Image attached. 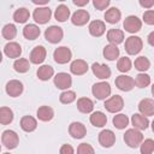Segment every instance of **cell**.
I'll list each match as a JSON object with an SVG mask.
<instances>
[{"instance_id": "1", "label": "cell", "mask_w": 154, "mask_h": 154, "mask_svg": "<svg viewBox=\"0 0 154 154\" xmlns=\"http://www.w3.org/2000/svg\"><path fill=\"white\" fill-rule=\"evenodd\" d=\"M124 141L130 148H137L143 142V135L137 129H129L124 134Z\"/></svg>"}, {"instance_id": "2", "label": "cell", "mask_w": 154, "mask_h": 154, "mask_svg": "<svg viewBox=\"0 0 154 154\" xmlns=\"http://www.w3.org/2000/svg\"><path fill=\"white\" fill-rule=\"evenodd\" d=\"M111 85L107 82H99L95 83L91 88V93L97 99V100H106L109 95H111Z\"/></svg>"}, {"instance_id": "3", "label": "cell", "mask_w": 154, "mask_h": 154, "mask_svg": "<svg viewBox=\"0 0 154 154\" xmlns=\"http://www.w3.org/2000/svg\"><path fill=\"white\" fill-rule=\"evenodd\" d=\"M142 47H143V42L142 38L138 36H129L125 40V51L130 55H135L140 53Z\"/></svg>"}, {"instance_id": "4", "label": "cell", "mask_w": 154, "mask_h": 154, "mask_svg": "<svg viewBox=\"0 0 154 154\" xmlns=\"http://www.w3.org/2000/svg\"><path fill=\"white\" fill-rule=\"evenodd\" d=\"M1 142L7 149H14L19 143V137L13 130H5L1 135Z\"/></svg>"}, {"instance_id": "5", "label": "cell", "mask_w": 154, "mask_h": 154, "mask_svg": "<svg viewBox=\"0 0 154 154\" xmlns=\"http://www.w3.org/2000/svg\"><path fill=\"white\" fill-rule=\"evenodd\" d=\"M63 36H64L63 29L57 25H51L45 31V38L51 43H59L63 40Z\"/></svg>"}, {"instance_id": "6", "label": "cell", "mask_w": 154, "mask_h": 154, "mask_svg": "<svg viewBox=\"0 0 154 154\" xmlns=\"http://www.w3.org/2000/svg\"><path fill=\"white\" fill-rule=\"evenodd\" d=\"M105 108L109 112V113H117L119 111L123 109L124 107V100L120 95H113L109 99H107L105 101Z\"/></svg>"}, {"instance_id": "7", "label": "cell", "mask_w": 154, "mask_h": 154, "mask_svg": "<svg viewBox=\"0 0 154 154\" xmlns=\"http://www.w3.org/2000/svg\"><path fill=\"white\" fill-rule=\"evenodd\" d=\"M53 58H54L55 63H58V64H66L71 60L72 53H71L70 48L61 46V47L55 48V51L53 52Z\"/></svg>"}, {"instance_id": "8", "label": "cell", "mask_w": 154, "mask_h": 154, "mask_svg": "<svg viewBox=\"0 0 154 154\" xmlns=\"http://www.w3.org/2000/svg\"><path fill=\"white\" fill-rule=\"evenodd\" d=\"M51 16H52V11L49 7H46V6L35 8L32 13L34 20L38 24H46L51 19Z\"/></svg>"}, {"instance_id": "9", "label": "cell", "mask_w": 154, "mask_h": 154, "mask_svg": "<svg viewBox=\"0 0 154 154\" xmlns=\"http://www.w3.org/2000/svg\"><path fill=\"white\" fill-rule=\"evenodd\" d=\"M123 26L124 29L128 31V32H131V34H135V32H138L142 28V20L136 17V16H129L125 18L124 23H123Z\"/></svg>"}, {"instance_id": "10", "label": "cell", "mask_w": 154, "mask_h": 154, "mask_svg": "<svg viewBox=\"0 0 154 154\" xmlns=\"http://www.w3.org/2000/svg\"><path fill=\"white\" fill-rule=\"evenodd\" d=\"M114 83H116L117 88L123 90V91H130L135 87L134 78L130 77V76H126V75H120V76L116 77Z\"/></svg>"}, {"instance_id": "11", "label": "cell", "mask_w": 154, "mask_h": 154, "mask_svg": "<svg viewBox=\"0 0 154 154\" xmlns=\"http://www.w3.org/2000/svg\"><path fill=\"white\" fill-rule=\"evenodd\" d=\"M116 142V135L112 130L105 129L99 134V143L105 147V148H109L114 144Z\"/></svg>"}, {"instance_id": "12", "label": "cell", "mask_w": 154, "mask_h": 154, "mask_svg": "<svg viewBox=\"0 0 154 154\" xmlns=\"http://www.w3.org/2000/svg\"><path fill=\"white\" fill-rule=\"evenodd\" d=\"M91 71L93 73L100 78V79H108L111 77V69L109 66H107L106 64H99V63H94L91 65Z\"/></svg>"}, {"instance_id": "13", "label": "cell", "mask_w": 154, "mask_h": 154, "mask_svg": "<svg viewBox=\"0 0 154 154\" xmlns=\"http://www.w3.org/2000/svg\"><path fill=\"white\" fill-rule=\"evenodd\" d=\"M54 84L58 89H69L72 84V78L66 72H59L54 77Z\"/></svg>"}, {"instance_id": "14", "label": "cell", "mask_w": 154, "mask_h": 154, "mask_svg": "<svg viewBox=\"0 0 154 154\" xmlns=\"http://www.w3.org/2000/svg\"><path fill=\"white\" fill-rule=\"evenodd\" d=\"M46 55H47L46 48H45L43 46H36V47H34V49L31 51L29 59H30V63L38 65V64L43 63V60L46 59Z\"/></svg>"}, {"instance_id": "15", "label": "cell", "mask_w": 154, "mask_h": 154, "mask_svg": "<svg viewBox=\"0 0 154 154\" xmlns=\"http://www.w3.org/2000/svg\"><path fill=\"white\" fill-rule=\"evenodd\" d=\"M6 93L12 97L19 96L23 93V83L18 79H11L6 84Z\"/></svg>"}, {"instance_id": "16", "label": "cell", "mask_w": 154, "mask_h": 154, "mask_svg": "<svg viewBox=\"0 0 154 154\" xmlns=\"http://www.w3.org/2000/svg\"><path fill=\"white\" fill-rule=\"evenodd\" d=\"M89 12L87 10H77L72 17H71V22L73 25H77V26H82L84 24H87L89 22Z\"/></svg>"}, {"instance_id": "17", "label": "cell", "mask_w": 154, "mask_h": 154, "mask_svg": "<svg viewBox=\"0 0 154 154\" xmlns=\"http://www.w3.org/2000/svg\"><path fill=\"white\" fill-rule=\"evenodd\" d=\"M69 134L73 138H83L87 134L85 126L79 122H72L69 126Z\"/></svg>"}, {"instance_id": "18", "label": "cell", "mask_w": 154, "mask_h": 154, "mask_svg": "<svg viewBox=\"0 0 154 154\" xmlns=\"http://www.w3.org/2000/svg\"><path fill=\"white\" fill-rule=\"evenodd\" d=\"M138 111L144 117L154 116V100L153 99H143L138 103Z\"/></svg>"}, {"instance_id": "19", "label": "cell", "mask_w": 154, "mask_h": 154, "mask_svg": "<svg viewBox=\"0 0 154 154\" xmlns=\"http://www.w3.org/2000/svg\"><path fill=\"white\" fill-rule=\"evenodd\" d=\"M89 66L87 64V61L82 60V59H76L71 63L70 65V71L76 75V76H81V75H84L87 71H88Z\"/></svg>"}, {"instance_id": "20", "label": "cell", "mask_w": 154, "mask_h": 154, "mask_svg": "<svg viewBox=\"0 0 154 154\" xmlns=\"http://www.w3.org/2000/svg\"><path fill=\"white\" fill-rule=\"evenodd\" d=\"M4 53L8 57V58H19L22 54V47L19 43L17 42H8L5 47H4Z\"/></svg>"}, {"instance_id": "21", "label": "cell", "mask_w": 154, "mask_h": 154, "mask_svg": "<svg viewBox=\"0 0 154 154\" xmlns=\"http://www.w3.org/2000/svg\"><path fill=\"white\" fill-rule=\"evenodd\" d=\"M105 31H106V25H105V23L102 20H97L96 19V20L90 22V24H89L90 35H93L95 37H100V36H102L105 34Z\"/></svg>"}, {"instance_id": "22", "label": "cell", "mask_w": 154, "mask_h": 154, "mask_svg": "<svg viewBox=\"0 0 154 154\" xmlns=\"http://www.w3.org/2000/svg\"><path fill=\"white\" fill-rule=\"evenodd\" d=\"M131 123L134 125L135 129L137 130H146L149 125V120L147 117H144L143 114L141 113H135L132 117H131Z\"/></svg>"}, {"instance_id": "23", "label": "cell", "mask_w": 154, "mask_h": 154, "mask_svg": "<svg viewBox=\"0 0 154 154\" xmlns=\"http://www.w3.org/2000/svg\"><path fill=\"white\" fill-rule=\"evenodd\" d=\"M89 120H90L91 125H94L95 128H102L107 123V116L101 111H96V112L91 113Z\"/></svg>"}, {"instance_id": "24", "label": "cell", "mask_w": 154, "mask_h": 154, "mask_svg": "<svg viewBox=\"0 0 154 154\" xmlns=\"http://www.w3.org/2000/svg\"><path fill=\"white\" fill-rule=\"evenodd\" d=\"M41 34V30L35 24H26L23 28V36L26 40H36Z\"/></svg>"}, {"instance_id": "25", "label": "cell", "mask_w": 154, "mask_h": 154, "mask_svg": "<svg viewBox=\"0 0 154 154\" xmlns=\"http://www.w3.org/2000/svg\"><path fill=\"white\" fill-rule=\"evenodd\" d=\"M107 40L111 45H119L124 41V32L119 29H109L107 31Z\"/></svg>"}, {"instance_id": "26", "label": "cell", "mask_w": 154, "mask_h": 154, "mask_svg": "<svg viewBox=\"0 0 154 154\" xmlns=\"http://www.w3.org/2000/svg\"><path fill=\"white\" fill-rule=\"evenodd\" d=\"M20 128L25 132H31V131H34L37 128V122L31 116H24L20 119Z\"/></svg>"}, {"instance_id": "27", "label": "cell", "mask_w": 154, "mask_h": 154, "mask_svg": "<svg viewBox=\"0 0 154 154\" xmlns=\"http://www.w3.org/2000/svg\"><path fill=\"white\" fill-rule=\"evenodd\" d=\"M77 108L82 113H90L94 109V102L89 97H79L77 100Z\"/></svg>"}, {"instance_id": "28", "label": "cell", "mask_w": 154, "mask_h": 154, "mask_svg": "<svg viewBox=\"0 0 154 154\" xmlns=\"http://www.w3.org/2000/svg\"><path fill=\"white\" fill-rule=\"evenodd\" d=\"M54 117V111L49 106H41L37 109V118L42 122H49Z\"/></svg>"}, {"instance_id": "29", "label": "cell", "mask_w": 154, "mask_h": 154, "mask_svg": "<svg viewBox=\"0 0 154 154\" xmlns=\"http://www.w3.org/2000/svg\"><path fill=\"white\" fill-rule=\"evenodd\" d=\"M120 17H122V13H120V11H119L117 7H111V8H108V10L106 11V13H105V19H106V22L109 23V24H116V23H118L119 19H120Z\"/></svg>"}, {"instance_id": "30", "label": "cell", "mask_w": 154, "mask_h": 154, "mask_svg": "<svg viewBox=\"0 0 154 154\" xmlns=\"http://www.w3.org/2000/svg\"><path fill=\"white\" fill-rule=\"evenodd\" d=\"M54 17H55V19L58 22H65V20H67L69 17H70V8L66 5H64V4L59 5L57 7L55 12H54Z\"/></svg>"}, {"instance_id": "31", "label": "cell", "mask_w": 154, "mask_h": 154, "mask_svg": "<svg viewBox=\"0 0 154 154\" xmlns=\"http://www.w3.org/2000/svg\"><path fill=\"white\" fill-rule=\"evenodd\" d=\"M54 75V69L51 65H42L37 70V77L41 81H48Z\"/></svg>"}, {"instance_id": "32", "label": "cell", "mask_w": 154, "mask_h": 154, "mask_svg": "<svg viewBox=\"0 0 154 154\" xmlns=\"http://www.w3.org/2000/svg\"><path fill=\"white\" fill-rule=\"evenodd\" d=\"M103 57L107 59V60H116L118 57H119V48L116 46V45H107L105 46L103 48Z\"/></svg>"}, {"instance_id": "33", "label": "cell", "mask_w": 154, "mask_h": 154, "mask_svg": "<svg viewBox=\"0 0 154 154\" xmlns=\"http://www.w3.org/2000/svg\"><path fill=\"white\" fill-rule=\"evenodd\" d=\"M13 69L19 73H25L30 69V63L25 58H19L13 63Z\"/></svg>"}, {"instance_id": "34", "label": "cell", "mask_w": 154, "mask_h": 154, "mask_svg": "<svg viewBox=\"0 0 154 154\" xmlns=\"http://www.w3.org/2000/svg\"><path fill=\"white\" fill-rule=\"evenodd\" d=\"M13 120V112L8 107H1L0 108V123L2 125H7Z\"/></svg>"}, {"instance_id": "35", "label": "cell", "mask_w": 154, "mask_h": 154, "mask_svg": "<svg viewBox=\"0 0 154 154\" xmlns=\"http://www.w3.org/2000/svg\"><path fill=\"white\" fill-rule=\"evenodd\" d=\"M29 17H30V13L25 7H20L16 10L13 13V19L17 23H25L29 19Z\"/></svg>"}, {"instance_id": "36", "label": "cell", "mask_w": 154, "mask_h": 154, "mask_svg": "<svg viewBox=\"0 0 154 154\" xmlns=\"http://www.w3.org/2000/svg\"><path fill=\"white\" fill-rule=\"evenodd\" d=\"M113 125L117 128V129H119V130H122V129H125L126 126H128V124H129V118H128V116H125V114H123V113H119V114H116L114 117H113Z\"/></svg>"}, {"instance_id": "37", "label": "cell", "mask_w": 154, "mask_h": 154, "mask_svg": "<svg viewBox=\"0 0 154 154\" xmlns=\"http://www.w3.org/2000/svg\"><path fill=\"white\" fill-rule=\"evenodd\" d=\"M135 85L138 87V88H146L150 84V76L144 73V72H141L138 73L136 77H135Z\"/></svg>"}, {"instance_id": "38", "label": "cell", "mask_w": 154, "mask_h": 154, "mask_svg": "<svg viewBox=\"0 0 154 154\" xmlns=\"http://www.w3.org/2000/svg\"><path fill=\"white\" fill-rule=\"evenodd\" d=\"M135 69L136 70H138V71H141V72H144V71H147L149 67H150V61L148 60V58H146V57H138L136 60H135Z\"/></svg>"}, {"instance_id": "39", "label": "cell", "mask_w": 154, "mask_h": 154, "mask_svg": "<svg viewBox=\"0 0 154 154\" xmlns=\"http://www.w3.org/2000/svg\"><path fill=\"white\" fill-rule=\"evenodd\" d=\"M1 34H2L4 38H6V40H12V38H14L16 35H17V29H16L14 24H11V23H10V24H6V25L2 28Z\"/></svg>"}, {"instance_id": "40", "label": "cell", "mask_w": 154, "mask_h": 154, "mask_svg": "<svg viewBox=\"0 0 154 154\" xmlns=\"http://www.w3.org/2000/svg\"><path fill=\"white\" fill-rule=\"evenodd\" d=\"M131 60L128 58V57H123V58H119L118 63H117V69L120 71V72H128L131 70Z\"/></svg>"}, {"instance_id": "41", "label": "cell", "mask_w": 154, "mask_h": 154, "mask_svg": "<svg viewBox=\"0 0 154 154\" xmlns=\"http://www.w3.org/2000/svg\"><path fill=\"white\" fill-rule=\"evenodd\" d=\"M59 100H60L61 103H65V105L71 103V102H73L76 100V93L72 91V90H65V91H63L60 94Z\"/></svg>"}, {"instance_id": "42", "label": "cell", "mask_w": 154, "mask_h": 154, "mask_svg": "<svg viewBox=\"0 0 154 154\" xmlns=\"http://www.w3.org/2000/svg\"><path fill=\"white\" fill-rule=\"evenodd\" d=\"M141 154H152L154 152V141L152 138H147L141 143L140 147Z\"/></svg>"}, {"instance_id": "43", "label": "cell", "mask_w": 154, "mask_h": 154, "mask_svg": "<svg viewBox=\"0 0 154 154\" xmlns=\"http://www.w3.org/2000/svg\"><path fill=\"white\" fill-rule=\"evenodd\" d=\"M77 154H95V152L89 143H81L77 148Z\"/></svg>"}, {"instance_id": "44", "label": "cell", "mask_w": 154, "mask_h": 154, "mask_svg": "<svg viewBox=\"0 0 154 154\" xmlns=\"http://www.w3.org/2000/svg\"><path fill=\"white\" fill-rule=\"evenodd\" d=\"M143 22L148 25H154V10H147L143 13Z\"/></svg>"}, {"instance_id": "45", "label": "cell", "mask_w": 154, "mask_h": 154, "mask_svg": "<svg viewBox=\"0 0 154 154\" xmlns=\"http://www.w3.org/2000/svg\"><path fill=\"white\" fill-rule=\"evenodd\" d=\"M93 5L96 10H106L109 5V0H94Z\"/></svg>"}, {"instance_id": "46", "label": "cell", "mask_w": 154, "mask_h": 154, "mask_svg": "<svg viewBox=\"0 0 154 154\" xmlns=\"http://www.w3.org/2000/svg\"><path fill=\"white\" fill-rule=\"evenodd\" d=\"M59 153L60 154H75V150H73L72 146H70V144H63L60 147Z\"/></svg>"}, {"instance_id": "47", "label": "cell", "mask_w": 154, "mask_h": 154, "mask_svg": "<svg viewBox=\"0 0 154 154\" xmlns=\"http://www.w3.org/2000/svg\"><path fill=\"white\" fill-rule=\"evenodd\" d=\"M140 5L146 8H150L154 5V0H140Z\"/></svg>"}, {"instance_id": "48", "label": "cell", "mask_w": 154, "mask_h": 154, "mask_svg": "<svg viewBox=\"0 0 154 154\" xmlns=\"http://www.w3.org/2000/svg\"><path fill=\"white\" fill-rule=\"evenodd\" d=\"M147 41H148V43H149L150 46H153V47H154V31H152V32L148 35Z\"/></svg>"}, {"instance_id": "49", "label": "cell", "mask_w": 154, "mask_h": 154, "mask_svg": "<svg viewBox=\"0 0 154 154\" xmlns=\"http://www.w3.org/2000/svg\"><path fill=\"white\" fill-rule=\"evenodd\" d=\"M89 0H73V4L77 5V6H84V5H88Z\"/></svg>"}, {"instance_id": "50", "label": "cell", "mask_w": 154, "mask_h": 154, "mask_svg": "<svg viewBox=\"0 0 154 154\" xmlns=\"http://www.w3.org/2000/svg\"><path fill=\"white\" fill-rule=\"evenodd\" d=\"M48 1L49 0H32V2L36 5H46V4H48Z\"/></svg>"}, {"instance_id": "51", "label": "cell", "mask_w": 154, "mask_h": 154, "mask_svg": "<svg viewBox=\"0 0 154 154\" xmlns=\"http://www.w3.org/2000/svg\"><path fill=\"white\" fill-rule=\"evenodd\" d=\"M152 94H153V96H154V84L152 85Z\"/></svg>"}, {"instance_id": "52", "label": "cell", "mask_w": 154, "mask_h": 154, "mask_svg": "<svg viewBox=\"0 0 154 154\" xmlns=\"http://www.w3.org/2000/svg\"><path fill=\"white\" fill-rule=\"evenodd\" d=\"M152 130H153V131H154V120H153V122H152Z\"/></svg>"}, {"instance_id": "53", "label": "cell", "mask_w": 154, "mask_h": 154, "mask_svg": "<svg viewBox=\"0 0 154 154\" xmlns=\"http://www.w3.org/2000/svg\"><path fill=\"white\" fill-rule=\"evenodd\" d=\"M4 154H10V153H4Z\"/></svg>"}]
</instances>
